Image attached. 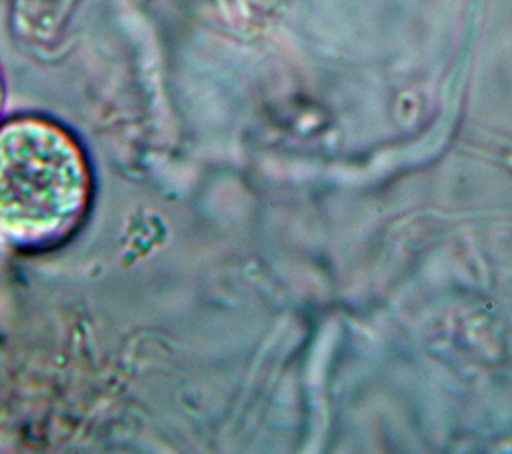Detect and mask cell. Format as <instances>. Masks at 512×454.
Instances as JSON below:
<instances>
[{
  "label": "cell",
  "mask_w": 512,
  "mask_h": 454,
  "mask_svg": "<svg viewBox=\"0 0 512 454\" xmlns=\"http://www.w3.org/2000/svg\"><path fill=\"white\" fill-rule=\"evenodd\" d=\"M90 192L86 158L66 130L40 118L0 126V244H58L82 222Z\"/></svg>",
  "instance_id": "cell-1"
},
{
  "label": "cell",
  "mask_w": 512,
  "mask_h": 454,
  "mask_svg": "<svg viewBox=\"0 0 512 454\" xmlns=\"http://www.w3.org/2000/svg\"><path fill=\"white\" fill-rule=\"evenodd\" d=\"M2 104H4V80L0 74V112H2Z\"/></svg>",
  "instance_id": "cell-2"
}]
</instances>
